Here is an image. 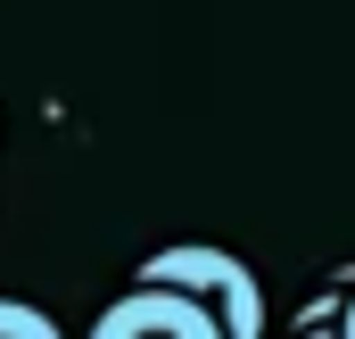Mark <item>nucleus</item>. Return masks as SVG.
<instances>
[{
    "label": "nucleus",
    "instance_id": "1",
    "mask_svg": "<svg viewBox=\"0 0 355 339\" xmlns=\"http://www.w3.org/2000/svg\"><path fill=\"white\" fill-rule=\"evenodd\" d=\"M132 281H157V290L198 298V306L223 323V339H265V281H257V265H240V256L215 249V240H174V249H149Z\"/></svg>",
    "mask_w": 355,
    "mask_h": 339
},
{
    "label": "nucleus",
    "instance_id": "2",
    "mask_svg": "<svg viewBox=\"0 0 355 339\" xmlns=\"http://www.w3.org/2000/svg\"><path fill=\"white\" fill-rule=\"evenodd\" d=\"M83 339H223V323H215L198 298H182V290L132 281L124 298H107V306H99V323H91Z\"/></svg>",
    "mask_w": 355,
    "mask_h": 339
},
{
    "label": "nucleus",
    "instance_id": "3",
    "mask_svg": "<svg viewBox=\"0 0 355 339\" xmlns=\"http://www.w3.org/2000/svg\"><path fill=\"white\" fill-rule=\"evenodd\" d=\"M0 339H67L58 315H42L33 298H0Z\"/></svg>",
    "mask_w": 355,
    "mask_h": 339
},
{
    "label": "nucleus",
    "instance_id": "4",
    "mask_svg": "<svg viewBox=\"0 0 355 339\" xmlns=\"http://www.w3.org/2000/svg\"><path fill=\"white\" fill-rule=\"evenodd\" d=\"M339 339H355V281H347V306H339Z\"/></svg>",
    "mask_w": 355,
    "mask_h": 339
}]
</instances>
